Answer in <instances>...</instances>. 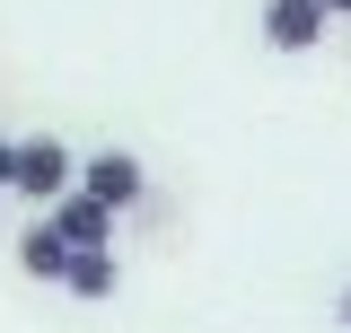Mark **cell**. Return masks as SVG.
<instances>
[{
	"mask_svg": "<svg viewBox=\"0 0 351 333\" xmlns=\"http://www.w3.org/2000/svg\"><path fill=\"white\" fill-rule=\"evenodd\" d=\"M325 9H334V18H351V0H325Z\"/></svg>",
	"mask_w": 351,
	"mask_h": 333,
	"instance_id": "cell-8",
	"label": "cell"
},
{
	"mask_svg": "<svg viewBox=\"0 0 351 333\" xmlns=\"http://www.w3.org/2000/svg\"><path fill=\"white\" fill-rule=\"evenodd\" d=\"M114 281H123V272H114V246H80V254H71V272H62V290H71V298H114Z\"/></svg>",
	"mask_w": 351,
	"mask_h": 333,
	"instance_id": "cell-6",
	"label": "cell"
},
{
	"mask_svg": "<svg viewBox=\"0 0 351 333\" xmlns=\"http://www.w3.org/2000/svg\"><path fill=\"white\" fill-rule=\"evenodd\" d=\"M343 333H351V290H343Z\"/></svg>",
	"mask_w": 351,
	"mask_h": 333,
	"instance_id": "cell-9",
	"label": "cell"
},
{
	"mask_svg": "<svg viewBox=\"0 0 351 333\" xmlns=\"http://www.w3.org/2000/svg\"><path fill=\"white\" fill-rule=\"evenodd\" d=\"M80 193L88 202H106L114 219H123L141 193H149V166H141V149H88V166H80Z\"/></svg>",
	"mask_w": 351,
	"mask_h": 333,
	"instance_id": "cell-2",
	"label": "cell"
},
{
	"mask_svg": "<svg viewBox=\"0 0 351 333\" xmlns=\"http://www.w3.org/2000/svg\"><path fill=\"white\" fill-rule=\"evenodd\" d=\"M18 272H27V281H62V272H71V246L53 237V219H36V228L18 237Z\"/></svg>",
	"mask_w": 351,
	"mask_h": 333,
	"instance_id": "cell-5",
	"label": "cell"
},
{
	"mask_svg": "<svg viewBox=\"0 0 351 333\" xmlns=\"http://www.w3.org/2000/svg\"><path fill=\"white\" fill-rule=\"evenodd\" d=\"M9 158H18V140H0V193H9Z\"/></svg>",
	"mask_w": 351,
	"mask_h": 333,
	"instance_id": "cell-7",
	"label": "cell"
},
{
	"mask_svg": "<svg viewBox=\"0 0 351 333\" xmlns=\"http://www.w3.org/2000/svg\"><path fill=\"white\" fill-rule=\"evenodd\" d=\"M71 184H80V158H71L53 132L18 140V158H9V193H27V202H44V210H53L62 193H71Z\"/></svg>",
	"mask_w": 351,
	"mask_h": 333,
	"instance_id": "cell-1",
	"label": "cell"
},
{
	"mask_svg": "<svg viewBox=\"0 0 351 333\" xmlns=\"http://www.w3.org/2000/svg\"><path fill=\"white\" fill-rule=\"evenodd\" d=\"M44 219H53V237H62L71 254H80V246H114V210H106V202H88L80 184H71L62 202L44 210Z\"/></svg>",
	"mask_w": 351,
	"mask_h": 333,
	"instance_id": "cell-4",
	"label": "cell"
},
{
	"mask_svg": "<svg viewBox=\"0 0 351 333\" xmlns=\"http://www.w3.org/2000/svg\"><path fill=\"white\" fill-rule=\"evenodd\" d=\"M263 44H272V53H316V44H325V27H334V9H325V0H263Z\"/></svg>",
	"mask_w": 351,
	"mask_h": 333,
	"instance_id": "cell-3",
	"label": "cell"
}]
</instances>
